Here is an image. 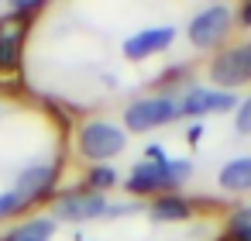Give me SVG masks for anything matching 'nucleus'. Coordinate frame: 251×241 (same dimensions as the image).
I'll return each instance as SVG.
<instances>
[{
  "label": "nucleus",
  "mask_w": 251,
  "mask_h": 241,
  "mask_svg": "<svg viewBox=\"0 0 251 241\" xmlns=\"http://www.w3.org/2000/svg\"><path fill=\"white\" fill-rule=\"evenodd\" d=\"M193 176V162L189 159H179V155H165V159H138L121 186L131 200H155L162 193H179Z\"/></svg>",
  "instance_id": "nucleus-1"
},
{
  "label": "nucleus",
  "mask_w": 251,
  "mask_h": 241,
  "mask_svg": "<svg viewBox=\"0 0 251 241\" xmlns=\"http://www.w3.org/2000/svg\"><path fill=\"white\" fill-rule=\"evenodd\" d=\"M127 141H131V134L124 131V124H117L110 117H90L73 134L76 155L90 165H110L114 159H121L127 152Z\"/></svg>",
  "instance_id": "nucleus-2"
},
{
  "label": "nucleus",
  "mask_w": 251,
  "mask_h": 241,
  "mask_svg": "<svg viewBox=\"0 0 251 241\" xmlns=\"http://www.w3.org/2000/svg\"><path fill=\"white\" fill-rule=\"evenodd\" d=\"M234 31V7L230 4H206L186 21V42L196 52H220Z\"/></svg>",
  "instance_id": "nucleus-3"
},
{
  "label": "nucleus",
  "mask_w": 251,
  "mask_h": 241,
  "mask_svg": "<svg viewBox=\"0 0 251 241\" xmlns=\"http://www.w3.org/2000/svg\"><path fill=\"white\" fill-rule=\"evenodd\" d=\"M121 117H124L127 134H148V131H162V128L182 121L179 97H165V93H145V97L131 100L121 110Z\"/></svg>",
  "instance_id": "nucleus-4"
},
{
  "label": "nucleus",
  "mask_w": 251,
  "mask_h": 241,
  "mask_svg": "<svg viewBox=\"0 0 251 241\" xmlns=\"http://www.w3.org/2000/svg\"><path fill=\"white\" fill-rule=\"evenodd\" d=\"M206 83L227 93H237L244 86H251V38L220 49L210 62H206Z\"/></svg>",
  "instance_id": "nucleus-5"
},
{
  "label": "nucleus",
  "mask_w": 251,
  "mask_h": 241,
  "mask_svg": "<svg viewBox=\"0 0 251 241\" xmlns=\"http://www.w3.org/2000/svg\"><path fill=\"white\" fill-rule=\"evenodd\" d=\"M107 207H110V196L103 193H93V189H59L55 200L49 203V214L59 220V224H93V220H107Z\"/></svg>",
  "instance_id": "nucleus-6"
},
{
  "label": "nucleus",
  "mask_w": 251,
  "mask_h": 241,
  "mask_svg": "<svg viewBox=\"0 0 251 241\" xmlns=\"http://www.w3.org/2000/svg\"><path fill=\"white\" fill-rule=\"evenodd\" d=\"M59 176H62V162H59V159H38V162H28V165L18 169L11 189H14L28 207L52 203L55 193H59Z\"/></svg>",
  "instance_id": "nucleus-7"
},
{
  "label": "nucleus",
  "mask_w": 251,
  "mask_h": 241,
  "mask_svg": "<svg viewBox=\"0 0 251 241\" xmlns=\"http://www.w3.org/2000/svg\"><path fill=\"white\" fill-rule=\"evenodd\" d=\"M241 104L237 93H227V90H217L210 83H193L182 97H179V114L182 117H193V121H206L213 114H234Z\"/></svg>",
  "instance_id": "nucleus-8"
},
{
  "label": "nucleus",
  "mask_w": 251,
  "mask_h": 241,
  "mask_svg": "<svg viewBox=\"0 0 251 241\" xmlns=\"http://www.w3.org/2000/svg\"><path fill=\"white\" fill-rule=\"evenodd\" d=\"M179 38V28L176 25H148V28H138L124 38L121 45V55L127 62H145V59H155L162 52H169Z\"/></svg>",
  "instance_id": "nucleus-9"
},
{
  "label": "nucleus",
  "mask_w": 251,
  "mask_h": 241,
  "mask_svg": "<svg viewBox=\"0 0 251 241\" xmlns=\"http://www.w3.org/2000/svg\"><path fill=\"white\" fill-rule=\"evenodd\" d=\"M25 38H28V28L7 21L4 11H0V76H14L21 69V62H25Z\"/></svg>",
  "instance_id": "nucleus-10"
},
{
  "label": "nucleus",
  "mask_w": 251,
  "mask_h": 241,
  "mask_svg": "<svg viewBox=\"0 0 251 241\" xmlns=\"http://www.w3.org/2000/svg\"><path fill=\"white\" fill-rule=\"evenodd\" d=\"M145 214H148L151 224H186V220H193L196 203L186 193H162V196L148 200Z\"/></svg>",
  "instance_id": "nucleus-11"
},
{
  "label": "nucleus",
  "mask_w": 251,
  "mask_h": 241,
  "mask_svg": "<svg viewBox=\"0 0 251 241\" xmlns=\"http://www.w3.org/2000/svg\"><path fill=\"white\" fill-rule=\"evenodd\" d=\"M55 234H59V220L45 210V214H28L25 220L7 227L0 241H55Z\"/></svg>",
  "instance_id": "nucleus-12"
},
{
  "label": "nucleus",
  "mask_w": 251,
  "mask_h": 241,
  "mask_svg": "<svg viewBox=\"0 0 251 241\" xmlns=\"http://www.w3.org/2000/svg\"><path fill=\"white\" fill-rule=\"evenodd\" d=\"M217 189L227 196H248L251 193V155H234L217 169Z\"/></svg>",
  "instance_id": "nucleus-13"
},
{
  "label": "nucleus",
  "mask_w": 251,
  "mask_h": 241,
  "mask_svg": "<svg viewBox=\"0 0 251 241\" xmlns=\"http://www.w3.org/2000/svg\"><path fill=\"white\" fill-rule=\"evenodd\" d=\"M189 86H193V66L189 62L169 66L151 80V93H165V97H182Z\"/></svg>",
  "instance_id": "nucleus-14"
},
{
  "label": "nucleus",
  "mask_w": 251,
  "mask_h": 241,
  "mask_svg": "<svg viewBox=\"0 0 251 241\" xmlns=\"http://www.w3.org/2000/svg\"><path fill=\"white\" fill-rule=\"evenodd\" d=\"M121 172L117 165H86L83 172V189H93V193H114V186H121Z\"/></svg>",
  "instance_id": "nucleus-15"
},
{
  "label": "nucleus",
  "mask_w": 251,
  "mask_h": 241,
  "mask_svg": "<svg viewBox=\"0 0 251 241\" xmlns=\"http://www.w3.org/2000/svg\"><path fill=\"white\" fill-rule=\"evenodd\" d=\"M224 238L227 241H251V203L230 210L227 227H224Z\"/></svg>",
  "instance_id": "nucleus-16"
},
{
  "label": "nucleus",
  "mask_w": 251,
  "mask_h": 241,
  "mask_svg": "<svg viewBox=\"0 0 251 241\" xmlns=\"http://www.w3.org/2000/svg\"><path fill=\"white\" fill-rule=\"evenodd\" d=\"M31 207L14 193V189H4L0 193V220H11V217H18V214H28Z\"/></svg>",
  "instance_id": "nucleus-17"
},
{
  "label": "nucleus",
  "mask_w": 251,
  "mask_h": 241,
  "mask_svg": "<svg viewBox=\"0 0 251 241\" xmlns=\"http://www.w3.org/2000/svg\"><path fill=\"white\" fill-rule=\"evenodd\" d=\"M234 131H237L241 138H251V93L241 97V104H237V110H234Z\"/></svg>",
  "instance_id": "nucleus-18"
},
{
  "label": "nucleus",
  "mask_w": 251,
  "mask_h": 241,
  "mask_svg": "<svg viewBox=\"0 0 251 241\" xmlns=\"http://www.w3.org/2000/svg\"><path fill=\"white\" fill-rule=\"evenodd\" d=\"M138 210H141V203H138V200H131V196H124V200H110V207H107V220L131 217V214H138Z\"/></svg>",
  "instance_id": "nucleus-19"
},
{
  "label": "nucleus",
  "mask_w": 251,
  "mask_h": 241,
  "mask_svg": "<svg viewBox=\"0 0 251 241\" xmlns=\"http://www.w3.org/2000/svg\"><path fill=\"white\" fill-rule=\"evenodd\" d=\"M234 28H251V0L234 7Z\"/></svg>",
  "instance_id": "nucleus-20"
},
{
  "label": "nucleus",
  "mask_w": 251,
  "mask_h": 241,
  "mask_svg": "<svg viewBox=\"0 0 251 241\" xmlns=\"http://www.w3.org/2000/svg\"><path fill=\"white\" fill-rule=\"evenodd\" d=\"M200 134H203V124H200V121H193V128L186 131V141H189V145H196V141H200Z\"/></svg>",
  "instance_id": "nucleus-21"
},
{
  "label": "nucleus",
  "mask_w": 251,
  "mask_h": 241,
  "mask_svg": "<svg viewBox=\"0 0 251 241\" xmlns=\"http://www.w3.org/2000/svg\"><path fill=\"white\" fill-rule=\"evenodd\" d=\"M165 155H169V152H165L162 145H148V148H145V159H165Z\"/></svg>",
  "instance_id": "nucleus-22"
},
{
  "label": "nucleus",
  "mask_w": 251,
  "mask_h": 241,
  "mask_svg": "<svg viewBox=\"0 0 251 241\" xmlns=\"http://www.w3.org/2000/svg\"><path fill=\"white\" fill-rule=\"evenodd\" d=\"M213 241H227V238H224V234H217V238H213Z\"/></svg>",
  "instance_id": "nucleus-23"
},
{
  "label": "nucleus",
  "mask_w": 251,
  "mask_h": 241,
  "mask_svg": "<svg viewBox=\"0 0 251 241\" xmlns=\"http://www.w3.org/2000/svg\"><path fill=\"white\" fill-rule=\"evenodd\" d=\"M0 114H4V104H0Z\"/></svg>",
  "instance_id": "nucleus-24"
},
{
  "label": "nucleus",
  "mask_w": 251,
  "mask_h": 241,
  "mask_svg": "<svg viewBox=\"0 0 251 241\" xmlns=\"http://www.w3.org/2000/svg\"><path fill=\"white\" fill-rule=\"evenodd\" d=\"M0 11H4V7H0Z\"/></svg>",
  "instance_id": "nucleus-25"
}]
</instances>
